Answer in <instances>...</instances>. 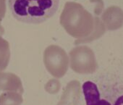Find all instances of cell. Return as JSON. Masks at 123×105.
<instances>
[{
	"label": "cell",
	"instance_id": "1",
	"mask_svg": "<svg viewBox=\"0 0 123 105\" xmlns=\"http://www.w3.org/2000/svg\"><path fill=\"white\" fill-rule=\"evenodd\" d=\"M59 0H8L12 15L28 24L42 23L56 12Z\"/></svg>",
	"mask_w": 123,
	"mask_h": 105
},
{
	"label": "cell",
	"instance_id": "2",
	"mask_svg": "<svg viewBox=\"0 0 123 105\" xmlns=\"http://www.w3.org/2000/svg\"><path fill=\"white\" fill-rule=\"evenodd\" d=\"M103 20L109 31H116L123 26V10L117 6H111L106 10Z\"/></svg>",
	"mask_w": 123,
	"mask_h": 105
},
{
	"label": "cell",
	"instance_id": "3",
	"mask_svg": "<svg viewBox=\"0 0 123 105\" xmlns=\"http://www.w3.org/2000/svg\"><path fill=\"white\" fill-rule=\"evenodd\" d=\"M82 88L86 105H111L108 101L101 99L98 88L93 82L86 81Z\"/></svg>",
	"mask_w": 123,
	"mask_h": 105
},
{
	"label": "cell",
	"instance_id": "4",
	"mask_svg": "<svg viewBox=\"0 0 123 105\" xmlns=\"http://www.w3.org/2000/svg\"><path fill=\"white\" fill-rule=\"evenodd\" d=\"M23 101L22 97L19 95H13L7 93L0 97V105H20Z\"/></svg>",
	"mask_w": 123,
	"mask_h": 105
},
{
	"label": "cell",
	"instance_id": "5",
	"mask_svg": "<svg viewBox=\"0 0 123 105\" xmlns=\"http://www.w3.org/2000/svg\"><path fill=\"white\" fill-rule=\"evenodd\" d=\"M114 105H123V95L119 96L117 101H115V104Z\"/></svg>",
	"mask_w": 123,
	"mask_h": 105
}]
</instances>
